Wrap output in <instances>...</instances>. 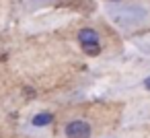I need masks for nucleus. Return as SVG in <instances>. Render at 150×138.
Segmentation results:
<instances>
[{"mask_svg": "<svg viewBox=\"0 0 150 138\" xmlns=\"http://www.w3.org/2000/svg\"><path fill=\"white\" fill-rule=\"evenodd\" d=\"M66 136L68 138H91V126L82 120L66 124Z\"/></svg>", "mask_w": 150, "mask_h": 138, "instance_id": "f257e3e1", "label": "nucleus"}, {"mask_svg": "<svg viewBox=\"0 0 150 138\" xmlns=\"http://www.w3.org/2000/svg\"><path fill=\"white\" fill-rule=\"evenodd\" d=\"M78 41L80 43H99V35L95 29H82L78 33Z\"/></svg>", "mask_w": 150, "mask_h": 138, "instance_id": "f03ea898", "label": "nucleus"}, {"mask_svg": "<svg viewBox=\"0 0 150 138\" xmlns=\"http://www.w3.org/2000/svg\"><path fill=\"white\" fill-rule=\"evenodd\" d=\"M144 87H146V89L150 91V78H146V80H144Z\"/></svg>", "mask_w": 150, "mask_h": 138, "instance_id": "39448f33", "label": "nucleus"}, {"mask_svg": "<svg viewBox=\"0 0 150 138\" xmlns=\"http://www.w3.org/2000/svg\"><path fill=\"white\" fill-rule=\"evenodd\" d=\"M52 120H54V115L50 111H41L33 117V126H47V124H52Z\"/></svg>", "mask_w": 150, "mask_h": 138, "instance_id": "7ed1b4c3", "label": "nucleus"}, {"mask_svg": "<svg viewBox=\"0 0 150 138\" xmlns=\"http://www.w3.org/2000/svg\"><path fill=\"white\" fill-rule=\"evenodd\" d=\"M82 50H84V54H88V56H99V52H101L99 43H82Z\"/></svg>", "mask_w": 150, "mask_h": 138, "instance_id": "20e7f679", "label": "nucleus"}]
</instances>
